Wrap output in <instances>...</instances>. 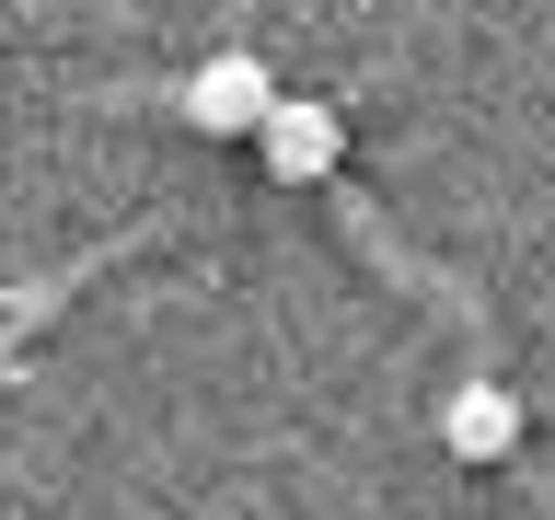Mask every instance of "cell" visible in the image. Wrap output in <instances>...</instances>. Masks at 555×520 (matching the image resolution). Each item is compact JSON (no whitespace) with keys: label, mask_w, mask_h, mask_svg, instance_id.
I'll use <instances>...</instances> for the list:
<instances>
[{"label":"cell","mask_w":555,"mask_h":520,"mask_svg":"<svg viewBox=\"0 0 555 520\" xmlns=\"http://www.w3.org/2000/svg\"><path fill=\"white\" fill-rule=\"evenodd\" d=\"M267 93H278V69L255 58V47H220L208 69H185V81H173V116H185L197 139H255Z\"/></svg>","instance_id":"6da1fadb"},{"label":"cell","mask_w":555,"mask_h":520,"mask_svg":"<svg viewBox=\"0 0 555 520\" xmlns=\"http://www.w3.org/2000/svg\"><path fill=\"white\" fill-rule=\"evenodd\" d=\"M255 151H267L278 185H336V162H347V116H336V104H312V93H267Z\"/></svg>","instance_id":"7a4b0ae2"},{"label":"cell","mask_w":555,"mask_h":520,"mask_svg":"<svg viewBox=\"0 0 555 520\" xmlns=\"http://www.w3.org/2000/svg\"><path fill=\"white\" fill-rule=\"evenodd\" d=\"M440 440H451V463H509V451H520V393L475 370V381L440 405Z\"/></svg>","instance_id":"3957f363"}]
</instances>
